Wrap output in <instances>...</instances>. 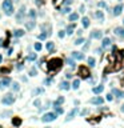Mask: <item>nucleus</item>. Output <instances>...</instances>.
Returning <instances> with one entry per match:
<instances>
[{
    "mask_svg": "<svg viewBox=\"0 0 124 128\" xmlns=\"http://www.w3.org/2000/svg\"><path fill=\"white\" fill-rule=\"evenodd\" d=\"M33 47H35V49H36L37 52H39V51H41V48H43V47H41V43H35Z\"/></svg>",
    "mask_w": 124,
    "mask_h": 128,
    "instance_id": "nucleus-38",
    "label": "nucleus"
},
{
    "mask_svg": "<svg viewBox=\"0 0 124 128\" xmlns=\"http://www.w3.org/2000/svg\"><path fill=\"white\" fill-rule=\"evenodd\" d=\"M81 23H83V27H84V28H88V27H90V24H91V23H90V19H88L87 16H84L83 19H81Z\"/></svg>",
    "mask_w": 124,
    "mask_h": 128,
    "instance_id": "nucleus-22",
    "label": "nucleus"
},
{
    "mask_svg": "<svg viewBox=\"0 0 124 128\" xmlns=\"http://www.w3.org/2000/svg\"><path fill=\"white\" fill-rule=\"evenodd\" d=\"M35 20H31V21H27L25 23V27H27V29H33L35 28Z\"/></svg>",
    "mask_w": 124,
    "mask_h": 128,
    "instance_id": "nucleus-25",
    "label": "nucleus"
},
{
    "mask_svg": "<svg viewBox=\"0 0 124 128\" xmlns=\"http://www.w3.org/2000/svg\"><path fill=\"white\" fill-rule=\"evenodd\" d=\"M83 43H84V37L79 36V37H77L76 40H75V43H73V44H75V45H81Z\"/></svg>",
    "mask_w": 124,
    "mask_h": 128,
    "instance_id": "nucleus-33",
    "label": "nucleus"
},
{
    "mask_svg": "<svg viewBox=\"0 0 124 128\" xmlns=\"http://www.w3.org/2000/svg\"><path fill=\"white\" fill-rule=\"evenodd\" d=\"M8 115H11V112H9V111H7V112H4V114H3L1 116L4 118V116H8Z\"/></svg>",
    "mask_w": 124,
    "mask_h": 128,
    "instance_id": "nucleus-47",
    "label": "nucleus"
},
{
    "mask_svg": "<svg viewBox=\"0 0 124 128\" xmlns=\"http://www.w3.org/2000/svg\"><path fill=\"white\" fill-rule=\"evenodd\" d=\"M12 52H13V48H9L8 49V53H9V55H12Z\"/></svg>",
    "mask_w": 124,
    "mask_h": 128,
    "instance_id": "nucleus-51",
    "label": "nucleus"
},
{
    "mask_svg": "<svg viewBox=\"0 0 124 128\" xmlns=\"http://www.w3.org/2000/svg\"><path fill=\"white\" fill-rule=\"evenodd\" d=\"M106 99L108 100V102H112V100H114V95H112V94H108Z\"/></svg>",
    "mask_w": 124,
    "mask_h": 128,
    "instance_id": "nucleus-43",
    "label": "nucleus"
},
{
    "mask_svg": "<svg viewBox=\"0 0 124 128\" xmlns=\"http://www.w3.org/2000/svg\"><path fill=\"white\" fill-rule=\"evenodd\" d=\"M87 69H88V68H87V67H84V65H81V67L79 68L80 75L83 76V77H86V79H87V77H90V72H88Z\"/></svg>",
    "mask_w": 124,
    "mask_h": 128,
    "instance_id": "nucleus-10",
    "label": "nucleus"
},
{
    "mask_svg": "<svg viewBox=\"0 0 124 128\" xmlns=\"http://www.w3.org/2000/svg\"><path fill=\"white\" fill-rule=\"evenodd\" d=\"M24 29H15L13 31V36L15 37H21V36H24Z\"/></svg>",
    "mask_w": 124,
    "mask_h": 128,
    "instance_id": "nucleus-18",
    "label": "nucleus"
},
{
    "mask_svg": "<svg viewBox=\"0 0 124 128\" xmlns=\"http://www.w3.org/2000/svg\"><path fill=\"white\" fill-rule=\"evenodd\" d=\"M36 4L40 5V4H43V1H41V0H36Z\"/></svg>",
    "mask_w": 124,
    "mask_h": 128,
    "instance_id": "nucleus-52",
    "label": "nucleus"
},
{
    "mask_svg": "<svg viewBox=\"0 0 124 128\" xmlns=\"http://www.w3.org/2000/svg\"><path fill=\"white\" fill-rule=\"evenodd\" d=\"M111 43H112V40L110 37H104L103 39V41H102V49H106V48H108L111 45Z\"/></svg>",
    "mask_w": 124,
    "mask_h": 128,
    "instance_id": "nucleus-11",
    "label": "nucleus"
},
{
    "mask_svg": "<svg viewBox=\"0 0 124 128\" xmlns=\"http://www.w3.org/2000/svg\"><path fill=\"white\" fill-rule=\"evenodd\" d=\"M61 65H63V60L59 59V57H53L48 61V71H56V69H59Z\"/></svg>",
    "mask_w": 124,
    "mask_h": 128,
    "instance_id": "nucleus-1",
    "label": "nucleus"
},
{
    "mask_svg": "<svg viewBox=\"0 0 124 128\" xmlns=\"http://www.w3.org/2000/svg\"><path fill=\"white\" fill-rule=\"evenodd\" d=\"M102 36H103V32L102 31H98V29H95V31H92L91 32V39H102Z\"/></svg>",
    "mask_w": 124,
    "mask_h": 128,
    "instance_id": "nucleus-9",
    "label": "nucleus"
},
{
    "mask_svg": "<svg viewBox=\"0 0 124 128\" xmlns=\"http://www.w3.org/2000/svg\"><path fill=\"white\" fill-rule=\"evenodd\" d=\"M53 110H55V114L56 115H61V114H63V108H61L60 106H53Z\"/></svg>",
    "mask_w": 124,
    "mask_h": 128,
    "instance_id": "nucleus-30",
    "label": "nucleus"
},
{
    "mask_svg": "<svg viewBox=\"0 0 124 128\" xmlns=\"http://www.w3.org/2000/svg\"><path fill=\"white\" fill-rule=\"evenodd\" d=\"M9 85H11V88H12V91H15V92H17L20 90V85H19V83H16V81H13V84L11 83Z\"/></svg>",
    "mask_w": 124,
    "mask_h": 128,
    "instance_id": "nucleus-27",
    "label": "nucleus"
},
{
    "mask_svg": "<svg viewBox=\"0 0 124 128\" xmlns=\"http://www.w3.org/2000/svg\"><path fill=\"white\" fill-rule=\"evenodd\" d=\"M47 37H48V33H45L44 31H43V33L39 35V39H41V40H44V39H47Z\"/></svg>",
    "mask_w": 124,
    "mask_h": 128,
    "instance_id": "nucleus-39",
    "label": "nucleus"
},
{
    "mask_svg": "<svg viewBox=\"0 0 124 128\" xmlns=\"http://www.w3.org/2000/svg\"><path fill=\"white\" fill-rule=\"evenodd\" d=\"M72 3H73V0H63L64 5H69V4H72Z\"/></svg>",
    "mask_w": 124,
    "mask_h": 128,
    "instance_id": "nucleus-42",
    "label": "nucleus"
},
{
    "mask_svg": "<svg viewBox=\"0 0 124 128\" xmlns=\"http://www.w3.org/2000/svg\"><path fill=\"white\" fill-rule=\"evenodd\" d=\"M64 36H65V31H59V37L63 39Z\"/></svg>",
    "mask_w": 124,
    "mask_h": 128,
    "instance_id": "nucleus-44",
    "label": "nucleus"
},
{
    "mask_svg": "<svg viewBox=\"0 0 124 128\" xmlns=\"http://www.w3.org/2000/svg\"><path fill=\"white\" fill-rule=\"evenodd\" d=\"M122 12H123V5H122V4H118V5L114 8V15H115V16H119Z\"/></svg>",
    "mask_w": 124,
    "mask_h": 128,
    "instance_id": "nucleus-16",
    "label": "nucleus"
},
{
    "mask_svg": "<svg viewBox=\"0 0 124 128\" xmlns=\"http://www.w3.org/2000/svg\"><path fill=\"white\" fill-rule=\"evenodd\" d=\"M25 5H21L20 7V9L17 11V13H16V21L17 23H24V15H25Z\"/></svg>",
    "mask_w": 124,
    "mask_h": 128,
    "instance_id": "nucleus-5",
    "label": "nucleus"
},
{
    "mask_svg": "<svg viewBox=\"0 0 124 128\" xmlns=\"http://www.w3.org/2000/svg\"><path fill=\"white\" fill-rule=\"evenodd\" d=\"M63 103H64V98L63 96H59V98L53 102V106H60V104H63Z\"/></svg>",
    "mask_w": 124,
    "mask_h": 128,
    "instance_id": "nucleus-28",
    "label": "nucleus"
},
{
    "mask_svg": "<svg viewBox=\"0 0 124 128\" xmlns=\"http://www.w3.org/2000/svg\"><path fill=\"white\" fill-rule=\"evenodd\" d=\"M28 16H29L31 20H35V19H36V11H35V9H29Z\"/></svg>",
    "mask_w": 124,
    "mask_h": 128,
    "instance_id": "nucleus-32",
    "label": "nucleus"
},
{
    "mask_svg": "<svg viewBox=\"0 0 124 128\" xmlns=\"http://www.w3.org/2000/svg\"><path fill=\"white\" fill-rule=\"evenodd\" d=\"M59 88H60V90H63V91H68V90H71V84H69L68 81H61L60 85H59Z\"/></svg>",
    "mask_w": 124,
    "mask_h": 128,
    "instance_id": "nucleus-13",
    "label": "nucleus"
},
{
    "mask_svg": "<svg viewBox=\"0 0 124 128\" xmlns=\"http://www.w3.org/2000/svg\"><path fill=\"white\" fill-rule=\"evenodd\" d=\"M95 16H96V19H99L100 21H104V13H103V11H96L95 12Z\"/></svg>",
    "mask_w": 124,
    "mask_h": 128,
    "instance_id": "nucleus-20",
    "label": "nucleus"
},
{
    "mask_svg": "<svg viewBox=\"0 0 124 128\" xmlns=\"http://www.w3.org/2000/svg\"><path fill=\"white\" fill-rule=\"evenodd\" d=\"M87 114H88V110H83V111H81V114H80V115H81V116H86Z\"/></svg>",
    "mask_w": 124,
    "mask_h": 128,
    "instance_id": "nucleus-45",
    "label": "nucleus"
},
{
    "mask_svg": "<svg viewBox=\"0 0 124 128\" xmlns=\"http://www.w3.org/2000/svg\"><path fill=\"white\" fill-rule=\"evenodd\" d=\"M36 75H37V69L35 68V67H32V68L29 69V76L33 77V76H36Z\"/></svg>",
    "mask_w": 124,
    "mask_h": 128,
    "instance_id": "nucleus-36",
    "label": "nucleus"
},
{
    "mask_svg": "<svg viewBox=\"0 0 124 128\" xmlns=\"http://www.w3.org/2000/svg\"><path fill=\"white\" fill-rule=\"evenodd\" d=\"M73 103H75V106H79V104H80V102H79V100H75Z\"/></svg>",
    "mask_w": 124,
    "mask_h": 128,
    "instance_id": "nucleus-53",
    "label": "nucleus"
},
{
    "mask_svg": "<svg viewBox=\"0 0 124 128\" xmlns=\"http://www.w3.org/2000/svg\"><path fill=\"white\" fill-rule=\"evenodd\" d=\"M69 21H76V20H79V13L77 12H73V13H69Z\"/></svg>",
    "mask_w": 124,
    "mask_h": 128,
    "instance_id": "nucleus-21",
    "label": "nucleus"
},
{
    "mask_svg": "<svg viewBox=\"0 0 124 128\" xmlns=\"http://www.w3.org/2000/svg\"><path fill=\"white\" fill-rule=\"evenodd\" d=\"M92 91H94V94H95V95L102 94V92L104 91V85L100 84V85H98V87H94V90H92Z\"/></svg>",
    "mask_w": 124,
    "mask_h": 128,
    "instance_id": "nucleus-17",
    "label": "nucleus"
},
{
    "mask_svg": "<svg viewBox=\"0 0 124 128\" xmlns=\"http://www.w3.org/2000/svg\"><path fill=\"white\" fill-rule=\"evenodd\" d=\"M44 84H51V79H44Z\"/></svg>",
    "mask_w": 124,
    "mask_h": 128,
    "instance_id": "nucleus-46",
    "label": "nucleus"
},
{
    "mask_svg": "<svg viewBox=\"0 0 124 128\" xmlns=\"http://www.w3.org/2000/svg\"><path fill=\"white\" fill-rule=\"evenodd\" d=\"M77 112H79V108H77V107H76V108H73V110H72V111L67 115V118H65V122H71V120L76 116Z\"/></svg>",
    "mask_w": 124,
    "mask_h": 128,
    "instance_id": "nucleus-7",
    "label": "nucleus"
},
{
    "mask_svg": "<svg viewBox=\"0 0 124 128\" xmlns=\"http://www.w3.org/2000/svg\"><path fill=\"white\" fill-rule=\"evenodd\" d=\"M1 43H3V39H0V45H1Z\"/></svg>",
    "mask_w": 124,
    "mask_h": 128,
    "instance_id": "nucleus-56",
    "label": "nucleus"
},
{
    "mask_svg": "<svg viewBox=\"0 0 124 128\" xmlns=\"http://www.w3.org/2000/svg\"><path fill=\"white\" fill-rule=\"evenodd\" d=\"M115 35L116 36H120V37H124V27H116Z\"/></svg>",
    "mask_w": 124,
    "mask_h": 128,
    "instance_id": "nucleus-15",
    "label": "nucleus"
},
{
    "mask_svg": "<svg viewBox=\"0 0 124 128\" xmlns=\"http://www.w3.org/2000/svg\"><path fill=\"white\" fill-rule=\"evenodd\" d=\"M98 7H99V8H106L107 4H106V1H99L98 3Z\"/></svg>",
    "mask_w": 124,
    "mask_h": 128,
    "instance_id": "nucleus-41",
    "label": "nucleus"
},
{
    "mask_svg": "<svg viewBox=\"0 0 124 128\" xmlns=\"http://www.w3.org/2000/svg\"><path fill=\"white\" fill-rule=\"evenodd\" d=\"M120 111H122V112H124V104H123L122 107H120Z\"/></svg>",
    "mask_w": 124,
    "mask_h": 128,
    "instance_id": "nucleus-54",
    "label": "nucleus"
},
{
    "mask_svg": "<svg viewBox=\"0 0 124 128\" xmlns=\"http://www.w3.org/2000/svg\"><path fill=\"white\" fill-rule=\"evenodd\" d=\"M57 119V115L55 112H47V114L43 115V118H41V122L44 123H49V122H53V120Z\"/></svg>",
    "mask_w": 124,
    "mask_h": 128,
    "instance_id": "nucleus-3",
    "label": "nucleus"
},
{
    "mask_svg": "<svg viewBox=\"0 0 124 128\" xmlns=\"http://www.w3.org/2000/svg\"><path fill=\"white\" fill-rule=\"evenodd\" d=\"M123 24H124V20H123Z\"/></svg>",
    "mask_w": 124,
    "mask_h": 128,
    "instance_id": "nucleus-58",
    "label": "nucleus"
},
{
    "mask_svg": "<svg viewBox=\"0 0 124 128\" xmlns=\"http://www.w3.org/2000/svg\"><path fill=\"white\" fill-rule=\"evenodd\" d=\"M45 128H51V127H45Z\"/></svg>",
    "mask_w": 124,
    "mask_h": 128,
    "instance_id": "nucleus-57",
    "label": "nucleus"
},
{
    "mask_svg": "<svg viewBox=\"0 0 124 128\" xmlns=\"http://www.w3.org/2000/svg\"><path fill=\"white\" fill-rule=\"evenodd\" d=\"M72 57H73V59H75V60H83L84 59V53L83 52H72Z\"/></svg>",
    "mask_w": 124,
    "mask_h": 128,
    "instance_id": "nucleus-14",
    "label": "nucleus"
},
{
    "mask_svg": "<svg viewBox=\"0 0 124 128\" xmlns=\"http://www.w3.org/2000/svg\"><path fill=\"white\" fill-rule=\"evenodd\" d=\"M120 1H122V0H120Z\"/></svg>",
    "mask_w": 124,
    "mask_h": 128,
    "instance_id": "nucleus-59",
    "label": "nucleus"
},
{
    "mask_svg": "<svg viewBox=\"0 0 124 128\" xmlns=\"http://www.w3.org/2000/svg\"><path fill=\"white\" fill-rule=\"evenodd\" d=\"M79 87H80V80H79V79H75V80H73V83H72V85H71V88H73V90H77Z\"/></svg>",
    "mask_w": 124,
    "mask_h": 128,
    "instance_id": "nucleus-29",
    "label": "nucleus"
},
{
    "mask_svg": "<svg viewBox=\"0 0 124 128\" xmlns=\"http://www.w3.org/2000/svg\"><path fill=\"white\" fill-rule=\"evenodd\" d=\"M41 106V102H40V99H35L33 100V107H36V108H40Z\"/></svg>",
    "mask_w": 124,
    "mask_h": 128,
    "instance_id": "nucleus-37",
    "label": "nucleus"
},
{
    "mask_svg": "<svg viewBox=\"0 0 124 128\" xmlns=\"http://www.w3.org/2000/svg\"><path fill=\"white\" fill-rule=\"evenodd\" d=\"M81 33H83V31H81V29H77V35H79V36H81Z\"/></svg>",
    "mask_w": 124,
    "mask_h": 128,
    "instance_id": "nucleus-50",
    "label": "nucleus"
},
{
    "mask_svg": "<svg viewBox=\"0 0 124 128\" xmlns=\"http://www.w3.org/2000/svg\"><path fill=\"white\" fill-rule=\"evenodd\" d=\"M40 94H44V88H35V90L32 91V95L33 96H37Z\"/></svg>",
    "mask_w": 124,
    "mask_h": 128,
    "instance_id": "nucleus-24",
    "label": "nucleus"
},
{
    "mask_svg": "<svg viewBox=\"0 0 124 128\" xmlns=\"http://www.w3.org/2000/svg\"><path fill=\"white\" fill-rule=\"evenodd\" d=\"M65 77H67V79H71V77H72V73H65Z\"/></svg>",
    "mask_w": 124,
    "mask_h": 128,
    "instance_id": "nucleus-49",
    "label": "nucleus"
},
{
    "mask_svg": "<svg viewBox=\"0 0 124 128\" xmlns=\"http://www.w3.org/2000/svg\"><path fill=\"white\" fill-rule=\"evenodd\" d=\"M45 48H47V51L52 52V51H53V48H55V43H53V41H48V43H45Z\"/></svg>",
    "mask_w": 124,
    "mask_h": 128,
    "instance_id": "nucleus-19",
    "label": "nucleus"
},
{
    "mask_svg": "<svg viewBox=\"0 0 124 128\" xmlns=\"http://www.w3.org/2000/svg\"><path fill=\"white\" fill-rule=\"evenodd\" d=\"M87 63L90 67H95V64H96V60H95V57H88L87 59Z\"/></svg>",
    "mask_w": 124,
    "mask_h": 128,
    "instance_id": "nucleus-31",
    "label": "nucleus"
},
{
    "mask_svg": "<svg viewBox=\"0 0 124 128\" xmlns=\"http://www.w3.org/2000/svg\"><path fill=\"white\" fill-rule=\"evenodd\" d=\"M1 8H3V11H4V13L7 15V16L13 15V1L12 0H4Z\"/></svg>",
    "mask_w": 124,
    "mask_h": 128,
    "instance_id": "nucleus-2",
    "label": "nucleus"
},
{
    "mask_svg": "<svg viewBox=\"0 0 124 128\" xmlns=\"http://www.w3.org/2000/svg\"><path fill=\"white\" fill-rule=\"evenodd\" d=\"M73 29H75V24H69L67 27V31H65V32H67L68 36H71V35L73 33Z\"/></svg>",
    "mask_w": 124,
    "mask_h": 128,
    "instance_id": "nucleus-23",
    "label": "nucleus"
},
{
    "mask_svg": "<svg viewBox=\"0 0 124 128\" xmlns=\"http://www.w3.org/2000/svg\"><path fill=\"white\" fill-rule=\"evenodd\" d=\"M84 9H86V8H84V5H81V7H80V12H81V13H84V12H86Z\"/></svg>",
    "mask_w": 124,
    "mask_h": 128,
    "instance_id": "nucleus-48",
    "label": "nucleus"
},
{
    "mask_svg": "<svg viewBox=\"0 0 124 128\" xmlns=\"http://www.w3.org/2000/svg\"><path fill=\"white\" fill-rule=\"evenodd\" d=\"M1 103L4 104V106H12V104L15 103V96L12 94H7L5 96H3Z\"/></svg>",
    "mask_w": 124,
    "mask_h": 128,
    "instance_id": "nucleus-4",
    "label": "nucleus"
},
{
    "mask_svg": "<svg viewBox=\"0 0 124 128\" xmlns=\"http://www.w3.org/2000/svg\"><path fill=\"white\" fill-rule=\"evenodd\" d=\"M63 15H65V13H71V8L69 7H67V5H64L63 8H61V11H60Z\"/></svg>",
    "mask_w": 124,
    "mask_h": 128,
    "instance_id": "nucleus-35",
    "label": "nucleus"
},
{
    "mask_svg": "<svg viewBox=\"0 0 124 128\" xmlns=\"http://www.w3.org/2000/svg\"><path fill=\"white\" fill-rule=\"evenodd\" d=\"M36 59H37V55H36V53H29V55L25 57V60H28V61H35Z\"/></svg>",
    "mask_w": 124,
    "mask_h": 128,
    "instance_id": "nucleus-26",
    "label": "nucleus"
},
{
    "mask_svg": "<svg viewBox=\"0 0 124 128\" xmlns=\"http://www.w3.org/2000/svg\"><path fill=\"white\" fill-rule=\"evenodd\" d=\"M67 64L69 65V67H72V68L75 67V61H73L72 59H67Z\"/></svg>",
    "mask_w": 124,
    "mask_h": 128,
    "instance_id": "nucleus-40",
    "label": "nucleus"
},
{
    "mask_svg": "<svg viewBox=\"0 0 124 128\" xmlns=\"http://www.w3.org/2000/svg\"><path fill=\"white\" fill-rule=\"evenodd\" d=\"M11 83H12L11 77H3V79L0 80V90H3V88L9 87V84H11Z\"/></svg>",
    "mask_w": 124,
    "mask_h": 128,
    "instance_id": "nucleus-6",
    "label": "nucleus"
},
{
    "mask_svg": "<svg viewBox=\"0 0 124 128\" xmlns=\"http://www.w3.org/2000/svg\"><path fill=\"white\" fill-rule=\"evenodd\" d=\"M90 103L91 104H96V106H99V104H103L104 103V99L100 98V96H95V98L90 99Z\"/></svg>",
    "mask_w": 124,
    "mask_h": 128,
    "instance_id": "nucleus-8",
    "label": "nucleus"
},
{
    "mask_svg": "<svg viewBox=\"0 0 124 128\" xmlns=\"http://www.w3.org/2000/svg\"><path fill=\"white\" fill-rule=\"evenodd\" d=\"M112 95H116V98H119V99H124V91H120L118 88L112 90Z\"/></svg>",
    "mask_w": 124,
    "mask_h": 128,
    "instance_id": "nucleus-12",
    "label": "nucleus"
},
{
    "mask_svg": "<svg viewBox=\"0 0 124 128\" xmlns=\"http://www.w3.org/2000/svg\"><path fill=\"white\" fill-rule=\"evenodd\" d=\"M12 124H13L15 127H19V126L21 124V120L19 119V118H13V119H12Z\"/></svg>",
    "mask_w": 124,
    "mask_h": 128,
    "instance_id": "nucleus-34",
    "label": "nucleus"
},
{
    "mask_svg": "<svg viewBox=\"0 0 124 128\" xmlns=\"http://www.w3.org/2000/svg\"><path fill=\"white\" fill-rule=\"evenodd\" d=\"M1 60H3V56H1V55H0V63H1Z\"/></svg>",
    "mask_w": 124,
    "mask_h": 128,
    "instance_id": "nucleus-55",
    "label": "nucleus"
}]
</instances>
